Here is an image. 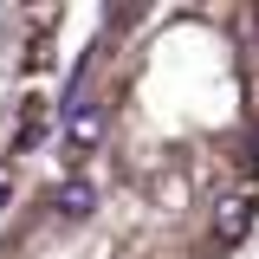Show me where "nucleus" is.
I'll return each instance as SVG.
<instances>
[{"label": "nucleus", "mask_w": 259, "mask_h": 259, "mask_svg": "<svg viewBox=\"0 0 259 259\" xmlns=\"http://www.w3.org/2000/svg\"><path fill=\"white\" fill-rule=\"evenodd\" d=\"M97 136H104V97H71L65 104V149L84 156V149H97Z\"/></svg>", "instance_id": "1"}, {"label": "nucleus", "mask_w": 259, "mask_h": 259, "mask_svg": "<svg viewBox=\"0 0 259 259\" xmlns=\"http://www.w3.org/2000/svg\"><path fill=\"white\" fill-rule=\"evenodd\" d=\"M59 207H65V214H91V207H97L91 182H65V188H59Z\"/></svg>", "instance_id": "2"}, {"label": "nucleus", "mask_w": 259, "mask_h": 259, "mask_svg": "<svg viewBox=\"0 0 259 259\" xmlns=\"http://www.w3.org/2000/svg\"><path fill=\"white\" fill-rule=\"evenodd\" d=\"M7 201H13V182H7V175H0V207H7Z\"/></svg>", "instance_id": "3"}]
</instances>
